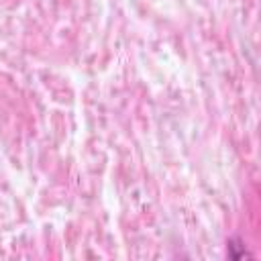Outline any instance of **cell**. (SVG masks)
Wrapping results in <instances>:
<instances>
[{
    "label": "cell",
    "mask_w": 261,
    "mask_h": 261,
    "mask_svg": "<svg viewBox=\"0 0 261 261\" xmlns=\"http://www.w3.org/2000/svg\"><path fill=\"white\" fill-rule=\"evenodd\" d=\"M228 257H232V259L249 257V253L245 251V245H243L239 239H232V241H228Z\"/></svg>",
    "instance_id": "6da1fadb"
}]
</instances>
